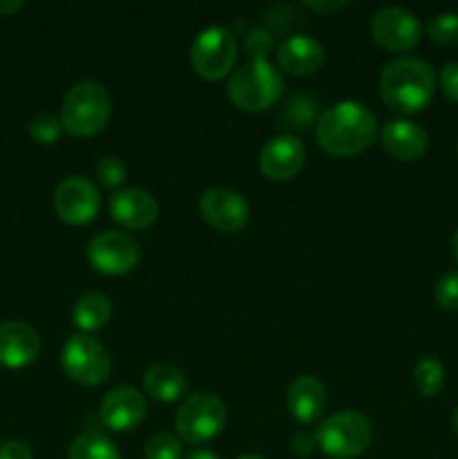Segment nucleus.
I'll use <instances>...</instances> for the list:
<instances>
[{
  "instance_id": "f257e3e1",
  "label": "nucleus",
  "mask_w": 458,
  "mask_h": 459,
  "mask_svg": "<svg viewBox=\"0 0 458 459\" xmlns=\"http://www.w3.org/2000/svg\"><path fill=\"white\" fill-rule=\"evenodd\" d=\"M377 133L375 115L359 101H341L328 108L317 121L314 137L332 157H353L366 151Z\"/></svg>"
},
{
  "instance_id": "f03ea898",
  "label": "nucleus",
  "mask_w": 458,
  "mask_h": 459,
  "mask_svg": "<svg viewBox=\"0 0 458 459\" xmlns=\"http://www.w3.org/2000/svg\"><path fill=\"white\" fill-rule=\"evenodd\" d=\"M436 92V72L425 58L400 56L386 63L380 74L382 101L400 115L425 110Z\"/></svg>"
},
{
  "instance_id": "7ed1b4c3",
  "label": "nucleus",
  "mask_w": 458,
  "mask_h": 459,
  "mask_svg": "<svg viewBox=\"0 0 458 459\" xmlns=\"http://www.w3.org/2000/svg\"><path fill=\"white\" fill-rule=\"evenodd\" d=\"M110 119V94L97 81H79L67 90L61 106L63 130L72 137H94Z\"/></svg>"
},
{
  "instance_id": "20e7f679",
  "label": "nucleus",
  "mask_w": 458,
  "mask_h": 459,
  "mask_svg": "<svg viewBox=\"0 0 458 459\" xmlns=\"http://www.w3.org/2000/svg\"><path fill=\"white\" fill-rule=\"evenodd\" d=\"M314 444L330 459H355L373 442V426L362 412L341 411L326 417L314 430Z\"/></svg>"
},
{
  "instance_id": "39448f33",
  "label": "nucleus",
  "mask_w": 458,
  "mask_h": 459,
  "mask_svg": "<svg viewBox=\"0 0 458 459\" xmlns=\"http://www.w3.org/2000/svg\"><path fill=\"white\" fill-rule=\"evenodd\" d=\"M283 81L277 67L265 61H250L238 67L227 85V94L236 108L245 112H260L281 99Z\"/></svg>"
},
{
  "instance_id": "423d86ee",
  "label": "nucleus",
  "mask_w": 458,
  "mask_h": 459,
  "mask_svg": "<svg viewBox=\"0 0 458 459\" xmlns=\"http://www.w3.org/2000/svg\"><path fill=\"white\" fill-rule=\"evenodd\" d=\"M227 424V408L216 394L196 393L175 412V433L187 444H205L218 437Z\"/></svg>"
},
{
  "instance_id": "0eeeda50",
  "label": "nucleus",
  "mask_w": 458,
  "mask_h": 459,
  "mask_svg": "<svg viewBox=\"0 0 458 459\" xmlns=\"http://www.w3.org/2000/svg\"><path fill=\"white\" fill-rule=\"evenodd\" d=\"M238 56L236 36L227 27H207L196 36L191 45V65L198 76L218 81L229 74Z\"/></svg>"
},
{
  "instance_id": "6e6552de",
  "label": "nucleus",
  "mask_w": 458,
  "mask_h": 459,
  "mask_svg": "<svg viewBox=\"0 0 458 459\" xmlns=\"http://www.w3.org/2000/svg\"><path fill=\"white\" fill-rule=\"evenodd\" d=\"M61 368L72 381L81 385H101L110 377V357L97 339L88 334H75L61 350Z\"/></svg>"
},
{
  "instance_id": "1a4fd4ad",
  "label": "nucleus",
  "mask_w": 458,
  "mask_h": 459,
  "mask_svg": "<svg viewBox=\"0 0 458 459\" xmlns=\"http://www.w3.org/2000/svg\"><path fill=\"white\" fill-rule=\"evenodd\" d=\"M85 254H88V263L92 264L94 272L103 273V276H124V273L133 272L142 258L139 242L128 233L115 231V229L97 233L88 242Z\"/></svg>"
},
{
  "instance_id": "9d476101",
  "label": "nucleus",
  "mask_w": 458,
  "mask_h": 459,
  "mask_svg": "<svg viewBox=\"0 0 458 459\" xmlns=\"http://www.w3.org/2000/svg\"><path fill=\"white\" fill-rule=\"evenodd\" d=\"M99 209H101V195L88 178L72 175L63 179L54 191V211L63 222L72 227L92 222Z\"/></svg>"
},
{
  "instance_id": "9b49d317",
  "label": "nucleus",
  "mask_w": 458,
  "mask_h": 459,
  "mask_svg": "<svg viewBox=\"0 0 458 459\" xmlns=\"http://www.w3.org/2000/svg\"><path fill=\"white\" fill-rule=\"evenodd\" d=\"M371 36L389 52H411L422 39V25L404 7H382L371 21Z\"/></svg>"
},
{
  "instance_id": "f8f14e48",
  "label": "nucleus",
  "mask_w": 458,
  "mask_h": 459,
  "mask_svg": "<svg viewBox=\"0 0 458 459\" xmlns=\"http://www.w3.org/2000/svg\"><path fill=\"white\" fill-rule=\"evenodd\" d=\"M200 215L216 231L236 233L250 220V204L236 191L209 188L200 197Z\"/></svg>"
},
{
  "instance_id": "ddd939ff",
  "label": "nucleus",
  "mask_w": 458,
  "mask_h": 459,
  "mask_svg": "<svg viewBox=\"0 0 458 459\" xmlns=\"http://www.w3.org/2000/svg\"><path fill=\"white\" fill-rule=\"evenodd\" d=\"M304 143L295 134H278L260 148L259 169L272 182H287L304 169Z\"/></svg>"
},
{
  "instance_id": "4468645a",
  "label": "nucleus",
  "mask_w": 458,
  "mask_h": 459,
  "mask_svg": "<svg viewBox=\"0 0 458 459\" xmlns=\"http://www.w3.org/2000/svg\"><path fill=\"white\" fill-rule=\"evenodd\" d=\"M146 417V399L133 385L110 390L101 402V421L108 430L128 433L137 429Z\"/></svg>"
},
{
  "instance_id": "2eb2a0df",
  "label": "nucleus",
  "mask_w": 458,
  "mask_h": 459,
  "mask_svg": "<svg viewBox=\"0 0 458 459\" xmlns=\"http://www.w3.org/2000/svg\"><path fill=\"white\" fill-rule=\"evenodd\" d=\"M110 218L130 231H142L155 224L160 215L157 200L144 188H121L108 202Z\"/></svg>"
},
{
  "instance_id": "dca6fc26",
  "label": "nucleus",
  "mask_w": 458,
  "mask_h": 459,
  "mask_svg": "<svg viewBox=\"0 0 458 459\" xmlns=\"http://www.w3.org/2000/svg\"><path fill=\"white\" fill-rule=\"evenodd\" d=\"M40 354V336L22 321L0 323V366L22 370Z\"/></svg>"
},
{
  "instance_id": "f3484780",
  "label": "nucleus",
  "mask_w": 458,
  "mask_h": 459,
  "mask_svg": "<svg viewBox=\"0 0 458 459\" xmlns=\"http://www.w3.org/2000/svg\"><path fill=\"white\" fill-rule=\"evenodd\" d=\"M382 146L400 161H416L429 148V134L422 126L409 119L386 121L382 128Z\"/></svg>"
},
{
  "instance_id": "a211bd4d",
  "label": "nucleus",
  "mask_w": 458,
  "mask_h": 459,
  "mask_svg": "<svg viewBox=\"0 0 458 459\" xmlns=\"http://www.w3.org/2000/svg\"><path fill=\"white\" fill-rule=\"evenodd\" d=\"M323 45L308 34L290 36L277 49V63L281 70L295 76L314 74L323 65Z\"/></svg>"
},
{
  "instance_id": "6ab92c4d",
  "label": "nucleus",
  "mask_w": 458,
  "mask_h": 459,
  "mask_svg": "<svg viewBox=\"0 0 458 459\" xmlns=\"http://www.w3.org/2000/svg\"><path fill=\"white\" fill-rule=\"evenodd\" d=\"M287 408L299 424H314L326 408V388L314 377H296L287 388Z\"/></svg>"
},
{
  "instance_id": "aec40b11",
  "label": "nucleus",
  "mask_w": 458,
  "mask_h": 459,
  "mask_svg": "<svg viewBox=\"0 0 458 459\" xmlns=\"http://www.w3.org/2000/svg\"><path fill=\"white\" fill-rule=\"evenodd\" d=\"M187 377L175 366L160 363V366L148 368L146 375H144V390L155 402H178V399H182L187 394Z\"/></svg>"
},
{
  "instance_id": "412c9836",
  "label": "nucleus",
  "mask_w": 458,
  "mask_h": 459,
  "mask_svg": "<svg viewBox=\"0 0 458 459\" xmlns=\"http://www.w3.org/2000/svg\"><path fill=\"white\" fill-rule=\"evenodd\" d=\"M112 316V303L108 296L90 291L84 294L72 307V323L81 330V334H90V332L103 330Z\"/></svg>"
},
{
  "instance_id": "4be33fe9",
  "label": "nucleus",
  "mask_w": 458,
  "mask_h": 459,
  "mask_svg": "<svg viewBox=\"0 0 458 459\" xmlns=\"http://www.w3.org/2000/svg\"><path fill=\"white\" fill-rule=\"evenodd\" d=\"M67 459H121V453L117 451L115 442L108 435L88 430L72 442Z\"/></svg>"
},
{
  "instance_id": "5701e85b",
  "label": "nucleus",
  "mask_w": 458,
  "mask_h": 459,
  "mask_svg": "<svg viewBox=\"0 0 458 459\" xmlns=\"http://www.w3.org/2000/svg\"><path fill=\"white\" fill-rule=\"evenodd\" d=\"M413 381L422 397H436L445 384V368L436 357H422L413 368Z\"/></svg>"
},
{
  "instance_id": "b1692460",
  "label": "nucleus",
  "mask_w": 458,
  "mask_h": 459,
  "mask_svg": "<svg viewBox=\"0 0 458 459\" xmlns=\"http://www.w3.org/2000/svg\"><path fill=\"white\" fill-rule=\"evenodd\" d=\"M314 119V103L308 94H295L287 99L286 108L281 112V121H286L287 128H305Z\"/></svg>"
},
{
  "instance_id": "393cba45",
  "label": "nucleus",
  "mask_w": 458,
  "mask_h": 459,
  "mask_svg": "<svg viewBox=\"0 0 458 459\" xmlns=\"http://www.w3.org/2000/svg\"><path fill=\"white\" fill-rule=\"evenodd\" d=\"M146 459H182V442L171 433H155L144 444Z\"/></svg>"
},
{
  "instance_id": "a878e982",
  "label": "nucleus",
  "mask_w": 458,
  "mask_h": 459,
  "mask_svg": "<svg viewBox=\"0 0 458 459\" xmlns=\"http://www.w3.org/2000/svg\"><path fill=\"white\" fill-rule=\"evenodd\" d=\"M63 124L61 117H54L49 112H40L34 119L30 121V134L34 142L43 143V146H49V143H57L61 139Z\"/></svg>"
},
{
  "instance_id": "bb28decb",
  "label": "nucleus",
  "mask_w": 458,
  "mask_h": 459,
  "mask_svg": "<svg viewBox=\"0 0 458 459\" xmlns=\"http://www.w3.org/2000/svg\"><path fill=\"white\" fill-rule=\"evenodd\" d=\"M427 34L438 45L458 43V13L445 12L434 16L429 21V25H427Z\"/></svg>"
},
{
  "instance_id": "cd10ccee",
  "label": "nucleus",
  "mask_w": 458,
  "mask_h": 459,
  "mask_svg": "<svg viewBox=\"0 0 458 459\" xmlns=\"http://www.w3.org/2000/svg\"><path fill=\"white\" fill-rule=\"evenodd\" d=\"M94 173H97L99 184L103 188H119L126 182V178H128L124 160H119V157H101Z\"/></svg>"
},
{
  "instance_id": "c85d7f7f",
  "label": "nucleus",
  "mask_w": 458,
  "mask_h": 459,
  "mask_svg": "<svg viewBox=\"0 0 458 459\" xmlns=\"http://www.w3.org/2000/svg\"><path fill=\"white\" fill-rule=\"evenodd\" d=\"M242 49L251 56V61H265L269 52L274 49V36L263 27L245 31L242 36Z\"/></svg>"
},
{
  "instance_id": "c756f323",
  "label": "nucleus",
  "mask_w": 458,
  "mask_h": 459,
  "mask_svg": "<svg viewBox=\"0 0 458 459\" xmlns=\"http://www.w3.org/2000/svg\"><path fill=\"white\" fill-rule=\"evenodd\" d=\"M434 296H436V303L440 305L443 309H458V272H449L436 282L434 287Z\"/></svg>"
},
{
  "instance_id": "7c9ffc66",
  "label": "nucleus",
  "mask_w": 458,
  "mask_h": 459,
  "mask_svg": "<svg viewBox=\"0 0 458 459\" xmlns=\"http://www.w3.org/2000/svg\"><path fill=\"white\" fill-rule=\"evenodd\" d=\"M440 88L452 101L458 103V63H447L440 70Z\"/></svg>"
},
{
  "instance_id": "2f4dec72",
  "label": "nucleus",
  "mask_w": 458,
  "mask_h": 459,
  "mask_svg": "<svg viewBox=\"0 0 458 459\" xmlns=\"http://www.w3.org/2000/svg\"><path fill=\"white\" fill-rule=\"evenodd\" d=\"M0 459H34V455H31L27 444L12 439V442H4L0 446Z\"/></svg>"
},
{
  "instance_id": "473e14b6",
  "label": "nucleus",
  "mask_w": 458,
  "mask_h": 459,
  "mask_svg": "<svg viewBox=\"0 0 458 459\" xmlns=\"http://www.w3.org/2000/svg\"><path fill=\"white\" fill-rule=\"evenodd\" d=\"M317 448V444H314V437H310V435H295L292 437V451L296 453V455H310V453Z\"/></svg>"
},
{
  "instance_id": "72a5a7b5",
  "label": "nucleus",
  "mask_w": 458,
  "mask_h": 459,
  "mask_svg": "<svg viewBox=\"0 0 458 459\" xmlns=\"http://www.w3.org/2000/svg\"><path fill=\"white\" fill-rule=\"evenodd\" d=\"M308 4L313 12H319V13H330V12H339V9L348 7V3H337V0H332V3H305Z\"/></svg>"
},
{
  "instance_id": "f704fd0d",
  "label": "nucleus",
  "mask_w": 458,
  "mask_h": 459,
  "mask_svg": "<svg viewBox=\"0 0 458 459\" xmlns=\"http://www.w3.org/2000/svg\"><path fill=\"white\" fill-rule=\"evenodd\" d=\"M21 7H22L21 0H16V3H13V0H4V3H0V16H9V13H16Z\"/></svg>"
},
{
  "instance_id": "c9c22d12",
  "label": "nucleus",
  "mask_w": 458,
  "mask_h": 459,
  "mask_svg": "<svg viewBox=\"0 0 458 459\" xmlns=\"http://www.w3.org/2000/svg\"><path fill=\"white\" fill-rule=\"evenodd\" d=\"M184 459H220V457L216 455V453H209V451H193V453H189Z\"/></svg>"
},
{
  "instance_id": "e433bc0d",
  "label": "nucleus",
  "mask_w": 458,
  "mask_h": 459,
  "mask_svg": "<svg viewBox=\"0 0 458 459\" xmlns=\"http://www.w3.org/2000/svg\"><path fill=\"white\" fill-rule=\"evenodd\" d=\"M454 255H456V260H458V231H456V236H454Z\"/></svg>"
},
{
  "instance_id": "4c0bfd02",
  "label": "nucleus",
  "mask_w": 458,
  "mask_h": 459,
  "mask_svg": "<svg viewBox=\"0 0 458 459\" xmlns=\"http://www.w3.org/2000/svg\"><path fill=\"white\" fill-rule=\"evenodd\" d=\"M452 424H454V430H456V433H458V408H456V412H454V420H452Z\"/></svg>"
},
{
  "instance_id": "58836bf2",
  "label": "nucleus",
  "mask_w": 458,
  "mask_h": 459,
  "mask_svg": "<svg viewBox=\"0 0 458 459\" xmlns=\"http://www.w3.org/2000/svg\"><path fill=\"white\" fill-rule=\"evenodd\" d=\"M241 459H265V457H260V455H245V457H241Z\"/></svg>"
}]
</instances>
